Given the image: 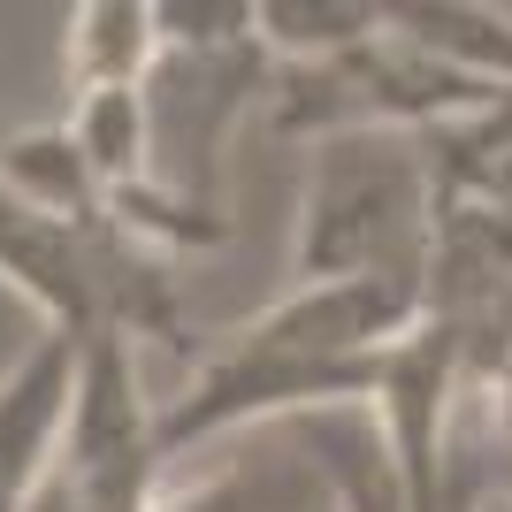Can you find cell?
I'll use <instances>...</instances> for the list:
<instances>
[{
	"mask_svg": "<svg viewBox=\"0 0 512 512\" xmlns=\"http://www.w3.org/2000/svg\"><path fill=\"white\" fill-rule=\"evenodd\" d=\"M421 214L428 176L398 138H344L321 153V176L306 192V276H421Z\"/></svg>",
	"mask_w": 512,
	"mask_h": 512,
	"instance_id": "1",
	"label": "cell"
}]
</instances>
